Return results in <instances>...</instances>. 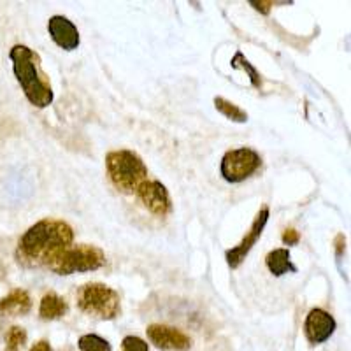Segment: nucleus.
<instances>
[{
	"label": "nucleus",
	"mask_w": 351,
	"mask_h": 351,
	"mask_svg": "<svg viewBox=\"0 0 351 351\" xmlns=\"http://www.w3.org/2000/svg\"><path fill=\"white\" fill-rule=\"evenodd\" d=\"M74 230L64 219L44 218L28 228L16 246L18 263L27 269L49 267L62 253L72 246Z\"/></svg>",
	"instance_id": "1"
},
{
	"label": "nucleus",
	"mask_w": 351,
	"mask_h": 351,
	"mask_svg": "<svg viewBox=\"0 0 351 351\" xmlns=\"http://www.w3.org/2000/svg\"><path fill=\"white\" fill-rule=\"evenodd\" d=\"M9 58L12 62V72L28 102L39 109L48 108L55 99V93L46 72L43 71L39 53L23 44H16L9 51Z\"/></svg>",
	"instance_id": "2"
},
{
	"label": "nucleus",
	"mask_w": 351,
	"mask_h": 351,
	"mask_svg": "<svg viewBox=\"0 0 351 351\" xmlns=\"http://www.w3.org/2000/svg\"><path fill=\"white\" fill-rule=\"evenodd\" d=\"M106 169L112 186L121 193L137 192V188L148 180V167L137 153L130 149H116L106 155Z\"/></svg>",
	"instance_id": "3"
},
{
	"label": "nucleus",
	"mask_w": 351,
	"mask_h": 351,
	"mask_svg": "<svg viewBox=\"0 0 351 351\" xmlns=\"http://www.w3.org/2000/svg\"><path fill=\"white\" fill-rule=\"evenodd\" d=\"M77 307L88 316L111 322L121 313L120 293L104 283H86L77 290Z\"/></svg>",
	"instance_id": "4"
},
{
	"label": "nucleus",
	"mask_w": 351,
	"mask_h": 351,
	"mask_svg": "<svg viewBox=\"0 0 351 351\" xmlns=\"http://www.w3.org/2000/svg\"><path fill=\"white\" fill-rule=\"evenodd\" d=\"M104 265L106 255L100 247L93 244H77L67 247L48 269L58 276H71L76 272L97 271Z\"/></svg>",
	"instance_id": "5"
},
{
	"label": "nucleus",
	"mask_w": 351,
	"mask_h": 351,
	"mask_svg": "<svg viewBox=\"0 0 351 351\" xmlns=\"http://www.w3.org/2000/svg\"><path fill=\"white\" fill-rule=\"evenodd\" d=\"M260 165H262V158L255 149L237 148L225 153L221 158V165H219V172L228 183H241L255 174Z\"/></svg>",
	"instance_id": "6"
},
{
	"label": "nucleus",
	"mask_w": 351,
	"mask_h": 351,
	"mask_svg": "<svg viewBox=\"0 0 351 351\" xmlns=\"http://www.w3.org/2000/svg\"><path fill=\"white\" fill-rule=\"evenodd\" d=\"M267 221H269V206H263V208L256 213L252 227H250V230L246 232V236L243 237V241H241L237 246H234L232 250H228V252L225 253L228 267L237 269L241 263L244 262L247 253L252 252V247L255 246L256 241L262 237V232L263 228H265V225H267Z\"/></svg>",
	"instance_id": "7"
},
{
	"label": "nucleus",
	"mask_w": 351,
	"mask_h": 351,
	"mask_svg": "<svg viewBox=\"0 0 351 351\" xmlns=\"http://www.w3.org/2000/svg\"><path fill=\"white\" fill-rule=\"evenodd\" d=\"M137 199L152 215L164 218L172 211V200L165 184L156 180H146L136 192Z\"/></svg>",
	"instance_id": "8"
},
{
	"label": "nucleus",
	"mask_w": 351,
	"mask_h": 351,
	"mask_svg": "<svg viewBox=\"0 0 351 351\" xmlns=\"http://www.w3.org/2000/svg\"><path fill=\"white\" fill-rule=\"evenodd\" d=\"M148 339L155 344L158 350L164 351H186L192 348V339L190 335L181 332L180 328L169 327V325L153 324L146 328Z\"/></svg>",
	"instance_id": "9"
},
{
	"label": "nucleus",
	"mask_w": 351,
	"mask_h": 351,
	"mask_svg": "<svg viewBox=\"0 0 351 351\" xmlns=\"http://www.w3.org/2000/svg\"><path fill=\"white\" fill-rule=\"evenodd\" d=\"M335 327H337V324H335L334 316L330 313L315 307L307 313L306 322H304V334L311 344H322L330 339L332 334L335 332Z\"/></svg>",
	"instance_id": "10"
},
{
	"label": "nucleus",
	"mask_w": 351,
	"mask_h": 351,
	"mask_svg": "<svg viewBox=\"0 0 351 351\" xmlns=\"http://www.w3.org/2000/svg\"><path fill=\"white\" fill-rule=\"evenodd\" d=\"M48 32L53 43L56 46H60L62 49H65V51H74V49H77V46L81 43L76 25L72 23L69 18L60 16V14L49 18Z\"/></svg>",
	"instance_id": "11"
},
{
	"label": "nucleus",
	"mask_w": 351,
	"mask_h": 351,
	"mask_svg": "<svg viewBox=\"0 0 351 351\" xmlns=\"http://www.w3.org/2000/svg\"><path fill=\"white\" fill-rule=\"evenodd\" d=\"M32 309V299L28 295V291L16 288L12 290L9 295L0 299V313L12 316H21L27 315Z\"/></svg>",
	"instance_id": "12"
},
{
	"label": "nucleus",
	"mask_w": 351,
	"mask_h": 351,
	"mask_svg": "<svg viewBox=\"0 0 351 351\" xmlns=\"http://www.w3.org/2000/svg\"><path fill=\"white\" fill-rule=\"evenodd\" d=\"M67 302H65L64 297H60L55 291H49L40 299L39 306V316L46 322H51V319H60L67 315Z\"/></svg>",
	"instance_id": "13"
},
{
	"label": "nucleus",
	"mask_w": 351,
	"mask_h": 351,
	"mask_svg": "<svg viewBox=\"0 0 351 351\" xmlns=\"http://www.w3.org/2000/svg\"><path fill=\"white\" fill-rule=\"evenodd\" d=\"M265 265L274 276H283L287 272H297V267L291 263L290 250L287 247H278L272 250L267 256H265Z\"/></svg>",
	"instance_id": "14"
},
{
	"label": "nucleus",
	"mask_w": 351,
	"mask_h": 351,
	"mask_svg": "<svg viewBox=\"0 0 351 351\" xmlns=\"http://www.w3.org/2000/svg\"><path fill=\"white\" fill-rule=\"evenodd\" d=\"M215 108L219 111L225 118L236 121V123H246L247 121V112L241 109L239 106L232 104L230 100L223 99V97H215Z\"/></svg>",
	"instance_id": "15"
},
{
	"label": "nucleus",
	"mask_w": 351,
	"mask_h": 351,
	"mask_svg": "<svg viewBox=\"0 0 351 351\" xmlns=\"http://www.w3.org/2000/svg\"><path fill=\"white\" fill-rule=\"evenodd\" d=\"M77 348H80V351H112L109 341L97 334H86L80 337Z\"/></svg>",
	"instance_id": "16"
},
{
	"label": "nucleus",
	"mask_w": 351,
	"mask_h": 351,
	"mask_svg": "<svg viewBox=\"0 0 351 351\" xmlns=\"http://www.w3.org/2000/svg\"><path fill=\"white\" fill-rule=\"evenodd\" d=\"M27 344V330L23 327H11L5 334L4 351H23Z\"/></svg>",
	"instance_id": "17"
},
{
	"label": "nucleus",
	"mask_w": 351,
	"mask_h": 351,
	"mask_svg": "<svg viewBox=\"0 0 351 351\" xmlns=\"http://www.w3.org/2000/svg\"><path fill=\"white\" fill-rule=\"evenodd\" d=\"M230 65L234 69H243L244 72H247V74H250V80H252L253 86H255V88L262 86V80H260L258 71H256V69L253 67V65L250 64V62H247V58L243 55V53L237 51L236 55H234V58H232V60H230Z\"/></svg>",
	"instance_id": "18"
},
{
	"label": "nucleus",
	"mask_w": 351,
	"mask_h": 351,
	"mask_svg": "<svg viewBox=\"0 0 351 351\" xmlns=\"http://www.w3.org/2000/svg\"><path fill=\"white\" fill-rule=\"evenodd\" d=\"M121 351H152L149 350L148 343L143 341L137 335H127L123 341H121Z\"/></svg>",
	"instance_id": "19"
},
{
	"label": "nucleus",
	"mask_w": 351,
	"mask_h": 351,
	"mask_svg": "<svg viewBox=\"0 0 351 351\" xmlns=\"http://www.w3.org/2000/svg\"><path fill=\"white\" fill-rule=\"evenodd\" d=\"M299 241H300V236L295 228H287V230H285L283 243L287 244V246H295V244H299Z\"/></svg>",
	"instance_id": "20"
},
{
	"label": "nucleus",
	"mask_w": 351,
	"mask_h": 351,
	"mask_svg": "<svg viewBox=\"0 0 351 351\" xmlns=\"http://www.w3.org/2000/svg\"><path fill=\"white\" fill-rule=\"evenodd\" d=\"M250 4L255 5L256 11H262L263 14H269V11H271V8H269V5H274V2H255V0H252Z\"/></svg>",
	"instance_id": "21"
},
{
	"label": "nucleus",
	"mask_w": 351,
	"mask_h": 351,
	"mask_svg": "<svg viewBox=\"0 0 351 351\" xmlns=\"http://www.w3.org/2000/svg\"><path fill=\"white\" fill-rule=\"evenodd\" d=\"M30 351H53L51 344H49V341H37L36 344H34L32 348H30Z\"/></svg>",
	"instance_id": "22"
}]
</instances>
